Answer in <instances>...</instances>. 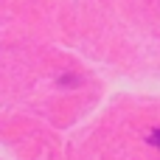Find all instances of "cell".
Returning a JSON list of instances; mask_svg holds the SVG:
<instances>
[]
</instances>
